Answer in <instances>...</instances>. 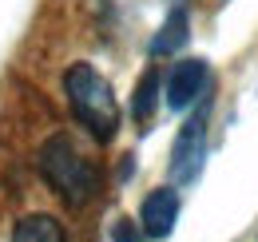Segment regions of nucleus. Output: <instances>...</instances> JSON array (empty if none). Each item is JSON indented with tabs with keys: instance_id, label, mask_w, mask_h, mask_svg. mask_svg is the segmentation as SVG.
Masks as SVG:
<instances>
[{
	"instance_id": "obj_1",
	"label": "nucleus",
	"mask_w": 258,
	"mask_h": 242,
	"mask_svg": "<svg viewBox=\"0 0 258 242\" xmlns=\"http://www.w3.org/2000/svg\"><path fill=\"white\" fill-rule=\"evenodd\" d=\"M64 95L76 123L96 139V143H111L119 131V103L111 84L99 76L92 64H72L64 72Z\"/></svg>"
},
{
	"instance_id": "obj_2",
	"label": "nucleus",
	"mask_w": 258,
	"mask_h": 242,
	"mask_svg": "<svg viewBox=\"0 0 258 242\" xmlns=\"http://www.w3.org/2000/svg\"><path fill=\"white\" fill-rule=\"evenodd\" d=\"M40 175L68 207H88L99 195V167L68 135H52L40 147Z\"/></svg>"
},
{
	"instance_id": "obj_3",
	"label": "nucleus",
	"mask_w": 258,
	"mask_h": 242,
	"mask_svg": "<svg viewBox=\"0 0 258 242\" xmlns=\"http://www.w3.org/2000/svg\"><path fill=\"white\" fill-rule=\"evenodd\" d=\"M207 127H211V99H203L187 115V123L179 127V135H175L167 171H171V179L179 187H191L203 175V163H207Z\"/></svg>"
},
{
	"instance_id": "obj_4",
	"label": "nucleus",
	"mask_w": 258,
	"mask_h": 242,
	"mask_svg": "<svg viewBox=\"0 0 258 242\" xmlns=\"http://www.w3.org/2000/svg\"><path fill=\"white\" fill-rule=\"evenodd\" d=\"M207 84H211L207 60H179V64H171V72L163 80V99L175 111H183V107H191L207 95Z\"/></svg>"
},
{
	"instance_id": "obj_5",
	"label": "nucleus",
	"mask_w": 258,
	"mask_h": 242,
	"mask_svg": "<svg viewBox=\"0 0 258 242\" xmlns=\"http://www.w3.org/2000/svg\"><path fill=\"white\" fill-rule=\"evenodd\" d=\"M175 218H179V191L175 187L151 191L139 207V226H143L147 238H167L175 230Z\"/></svg>"
},
{
	"instance_id": "obj_6",
	"label": "nucleus",
	"mask_w": 258,
	"mask_h": 242,
	"mask_svg": "<svg viewBox=\"0 0 258 242\" xmlns=\"http://www.w3.org/2000/svg\"><path fill=\"white\" fill-rule=\"evenodd\" d=\"M187 36H191V12L183 4H175L167 12V20L159 24V32L151 36V56H175L187 44Z\"/></svg>"
},
{
	"instance_id": "obj_7",
	"label": "nucleus",
	"mask_w": 258,
	"mask_h": 242,
	"mask_svg": "<svg viewBox=\"0 0 258 242\" xmlns=\"http://www.w3.org/2000/svg\"><path fill=\"white\" fill-rule=\"evenodd\" d=\"M159 95H163V80H159V68H147L139 80H135V91H131V119L139 127L155 119L159 111Z\"/></svg>"
},
{
	"instance_id": "obj_8",
	"label": "nucleus",
	"mask_w": 258,
	"mask_h": 242,
	"mask_svg": "<svg viewBox=\"0 0 258 242\" xmlns=\"http://www.w3.org/2000/svg\"><path fill=\"white\" fill-rule=\"evenodd\" d=\"M12 242H68V234L60 226V218H52V214H28V218L16 222Z\"/></svg>"
},
{
	"instance_id": "obj_9",
	"label": "nucleus",
	"mask_w": 258,
	"mask_h": 242,
	"mask_svg": "<svg viewBox=\"0 0 258 242\" xmlns=\"http://www.w3.org/2000/svg\"><path fill=\"white\" fill-rule=\"evenodd\" d=\"M111 242H143V226L131 222V218H119L115 230H111Z\"/></svg>"
}]
</instances>
